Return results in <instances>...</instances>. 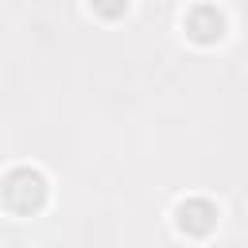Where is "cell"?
Returning <instances> with one entry per match:
<instances>
[{"mask_svg":"<svg viewBox=\"0 0 248 248\" xmlns=\"http://www.w3.org/2000/svg\"><path fill=\"white\" fill-rule=\"evenodd\" d=\"M50 202V182L39 167H12L0 178V205L12 217H35Z\"/></svg>","mask_w":248,"mask_h":248,"instance_id":"cell-1","label":"cell"},{"mask_svg":"<svg viewBox=\"0 0 248 248\" xmlns=\"http://www.w3.org/2000/svg\"><path fill=\"white\" fill-rule=\"evenodd\" d=\"M182 31H186V39L198 43V46H217V43L225 39V31H229V19H225V12H221L217 4H194V8L182 16Z\"/></svg>","mask_w":248,"mask_h":248,"instance_id":"cell-2","label":"cell"},{"mask_svg":"<svg viewBox=\"0 0 248 248\" xmlns=\"http://www.w3.org/2000/svg\"><path fill=\"white\" fill-rule=\"evenodd\" d=\"M217 217H221V209L209 198H186V202L174 205V229L182 236H194V240L209 236L217 229Z\"/></svg>","mask_w":248,"mask_h":248,"instance_id":"cell-3","label":"cell"},{"mask_svg":"<svg viewBox=\"0 0 248 248\" xmlns=\"http://www.w3.org/2000/svg\"><path fill=\"white\" fill-rule=\"evenodd\" d=\"M85 8H89L97 19L116 23V19H124V16L132 12V0H85Z\"/></svg>","mask_w":248,"mask_h":248,"instance_id":"cell-4","label":"cell"}]
</instances>
